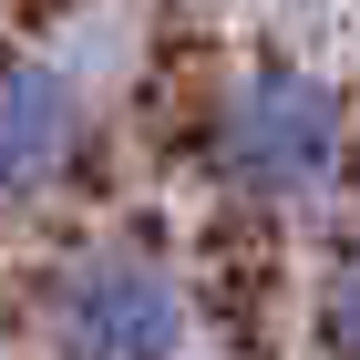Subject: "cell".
<instances>
[{
	"label": "cell",
	"instance_id": "cell-1",
	"mask_svg": "<svg viewBox=\"0 0 360 360\" xmlns=\"http://www.w3.org/2000/svg\"><path fill=\"white\" fill-rule=\"evenodd\" d=\"M206 165L248 206H319L340 186V165H350V103H340V83L309 72V62H278V52L248 62L217 93Z\"/></svg>",
	"mask_w": 360,
	"mask_h": 360
},
{
	"label": "cell",
	"instance_id": "cell-3",
	"mask_svg": "<svg viewBox=\"0 0 360 360\" xmlns=\"http://www.w3.org/2000/svg\"><path fill=\"white\" fill-rule=\"evenodd\" d=\"M83 165V83L41 52H0V206H41Z\"/></svg>",
	"mask_w": 360,
	"mask_h": 360
},
{
	"label": "cell",
	"instance_id": "cell-2",
	"mask_svg": "<svg viewBox=\"0 0 360 360\" xmlns=\"http://www.w3.org/2000/svg\"><path fill=\"white\" fill-rule=\"evenodd\" d=\"M52 360H186V278L144 237H93L41 288Z\"/></svg>",
	"mask_w": 360,
	"mask_h": 360
},
{
	"label": "cell",
	"instance_id": "cell-4",
	"mask_svg": "<svg viewBox=\"0 0 360 360\" xmlns=\"http://www.w3.org/2000/svg\"><path fill=\"white\" fill-rule=\"evenodd\" d=\"M319 340H330V360H360V248L330 268V299H319Z\"/></svg>",
	"mask_w": 360,
	"mask_h": 360
}]
</instances>
